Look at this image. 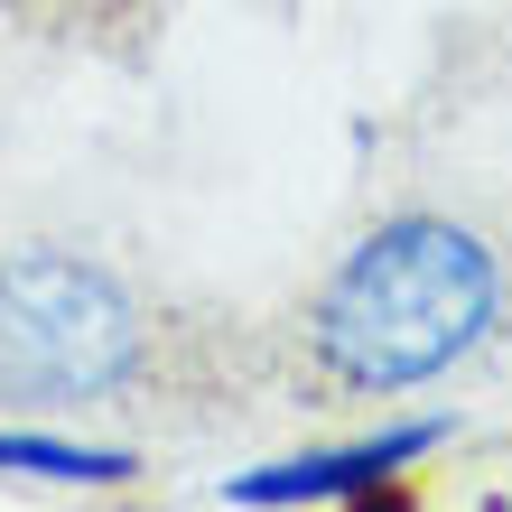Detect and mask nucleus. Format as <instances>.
Returning a JSON list of instances; mask_svg holds the SVG:
<instances>
[{"mask_svg": "<svg viewBox=\"0 0 512 512\" xmlns=\"http://www.w3.org/2000/svg\"><path fill=\"white\" fill-rule=\"evenodd\" d=\"M0 475H28V485H131L140 457H131V447H84V438L0 429Z\"/></svg>", "mask_w": 512, "mask_h": 512, "instance_id": "nucleus-4", "label": "nucleus"}, {"mask_svg": "<svg viewBox=\"0 0 512 512\" xmlns=\"http://www.w3.org/2000/svg\"><path fill=\"white\" fill-rule=\"evenodd\" d=\"M503 317V261L457 215H391L308 298V364L336 391H419Z\"/></svg>", "mask_w": 512, "mask_h": 512, "instance_id": "nucleus-1", "label": "nucleus"}, {"mask_svg": "<svg viewBox=\"0 0 512 512\" xmlns=\"http://www.w3.org/2000/svg\"><path fill=\"white\" fill-rule=\"evenodd\" d=\"M429 447H447V419H391V429L373 438H345V447H308V457H280V466H252L233 475L224 503L243 512H298V503H354V494H382L401 485V475L429 457Z\"/></svg>", "mask_w": 512, "mask_h": 512, "instance_id": "nucleus-3", "label": "nucleus"}, {"mask_svg": "<svg viewBox=\"0 0 512 512\" xmlns=\"http://www.w3.org/2000/svg\"><path fill=\"white\" fill-rule=\"evenodd\" d=\"M149 373V308L84 252H0V401L94 410Z\"/></svg>", "mask_w": 512, "mask_h": 512, "instance_id": "nucleus-2", "label": "nucleus"}]
</instances>
